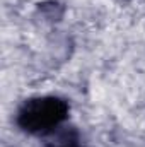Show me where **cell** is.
<instances>
[{"label":"cell","instance_id":"6da1fadb","mask_svg":"<svg viewBox=\"0 0 145 147\" xmlns=\"http://www.w3.org/2000/svg\"><path fill=\"white\" fill-rule=\"evenodd\" d=\"M68 116V103L56 96H39L28 99L17 113V125L31 135L53 132Z\"/></svg>","mask_w":145,"mask_h":147},{"label":"cell","instance_id":"7a4b0ae2","mask_svg":"<svg viewBox=\"0 0 145 147\" xmlns=\"http://www.w3.org/2000/svg\"><path fill=\"white\" fill-rule=\"evenodd\" d=\"M65 147H70V146H65Z\"/></svg>","mask_w":145,"mask_h":147}]
</instances>
